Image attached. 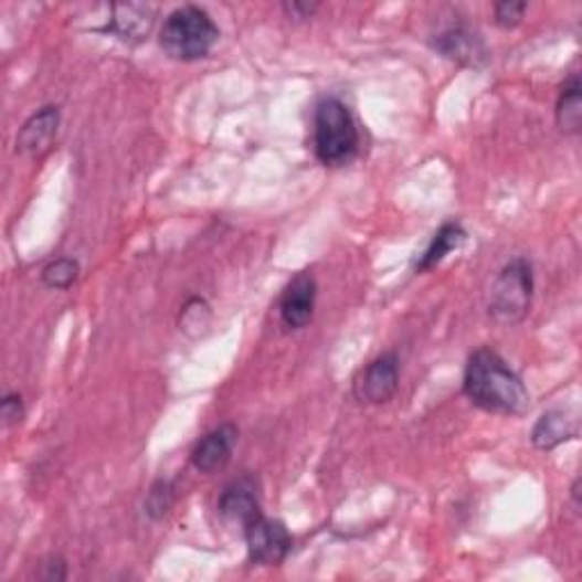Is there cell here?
Instances as JSON below:
<instances>
[{
	"mask_svg": "<svg viewBox=\"0 0 582 582\" xmlns=\"http://www.w3.org/2000/svg\"><path fill=\"white\" fill-rule=\"evenodd\" d=\"M462 390L476 408L491 414L519 416L530 408V394L519 373L487 346L469 356Z\"/></svg>",
	"mask_w": 582,
	"mask_h": 582,
	"instance_id": "cell-1",
	"label": "cell"
},
{
	"mask_svg": "<svg viewBox=\"0 0 582 582\" xmlns=\"http://www.w3.org/2000/svg\"><path fill=\"white\" fill-rule=\"evenodd\" d=\"M360 130L351 109L335 96H326L315 107V155L324 167L337 169L356 160Z\"/></svg>",
	"mask_w": 582,
	"mask_h": 582,
	"instance_id": "cell-2",
	"label": "cell"
},
{
	"mask_svg": "<svg viewBox=\"0 0 582 582\" xmlns=\"http://www.w3.org/2000/svg\"><path fill=\"white\" fill-rule=\"evenodd\" d=\"M219 36L216 23L203 8L182 6L165 19L160 46L176 62H199L212 53Z\"/></svg>",
	"mask_w": 582,
	"mask_h": 582,
	"instance_id": "cell-3",
	"label": "cell"
},
{
	"mask_svg": "<svg viewBox=\"0 0 582 582\" xmlns=\"http://www.w3.org/2000/svg\"><path fill=\"white\" fill-rule=\"evenodd\" d=\"M535 276L526 257H515L498 271L487 296V315L498 326L521 324L532 305Z\"/></svg>",
	"mask_w": 582,
	"mask_h": 582,
	"instance_id": "cell-4",
	"label": "cell"
},
{
	"mask_svg": "<svg viewBox=\"0 0 582 582\" xmlns=\"http://www.w3.org/2000/svg\"><path fill=\"white\" fill-rule=\"evenodd\" d=\"M244 532L253 564L278 567L287 560L292 551V535L283 521L257 515L244 526Z\"/></svg>",
	"mask_w": 582,
	"mask_h": 582,
	"instance_id": "cell-5",
	"label": "cell"
},
{
	"mask_svg": "<svg viewBox=\"0 0 582 582\" xmlns=\"http://www.w3.org/2000/svg\"><path fill=\"white\" fill-rule=\"evenodd\" d=\"M401 382V369L396 353H382L371 360L353 380V394L360 403L384 405L390 403Z\"/></svg>",
	"mask_w": 582,
	"mask_h": 582,
	"instance_id": "cell-6",
	"label": "cell"
},
{
	"mask_svg": "<svg viewBox=\"0 0 582 582\" xmlns=\"http://www.w3.org/2000/svg\"><path fill=\"white\" fill-rule=\"evenodd\" d=\"M317 305V281L309 271L296 274L281 296V319L289 330L305 328L315 317Z\"/></svg>",
	"mask_w": 582,
	"mask_h": 582,
	"instance_id": "cell-7",
	"label": "cell"
},
{
	"mask_svg": "<svg viewBox=\"0 0 582 582\" xmlns=\"http://www.w3.org/2000/svg\"><path fill=\"white\" fill-rule=\"evenodd\" d=\"M240 442L237 425L223 423L219 428L210 431L205 437H201L191 451V464L193 469L201 474H212L230 462L232 451H235Z\"/></svg>",
	"mask_w": 582,
	"mask_h": 582,
	"instance_id": "cell-8",
	"label": "cell"
},
{
	"mask_svg": "<svg viewBox=\"0 0 582 582\" xmlns=\"http://www.w3.org/2000/svg\"><path fill=\"white\" fill-rule=\"evenodd\" d=\"M57 128H60L57 105H44L42 109H36L17 135V152L25 155V158H39V155H44L53 146Z\"/></svg>",
	"mask_w": 582,
	"mask_h": 582,
	"instance_id": "cell-9",
	"label": "cell"
},
{
	"mask_svg": "<svg viewBox=\"0 0 582 582\" xmlns=\"http://www.w3.org/2000/svg\"><path fill=\"white\" fill-rule=\"evenodd\" d=\"M433 49L440 51L444 57L462 64V66H483L489 60V51L483 39L467 30V28H448L433 39Z\"/></svg>",
	"mask_w": 582,
	"mask_h": 582,
	"instance_id": "cell-10",
	"label": "cell"
},
{
	"mask_svg": "<svg viewBox=\"0 0 582 582\" xmlns=\"http://www.w3.org/2000/svg\"><path fill=\"white\" fill-rule=\"evenodd\" d=\"M216 508H219V515L230 521H240L244 526L253 521L257 515H262L255 480L244 476L240 480H232L230 485H225L219 496Z\"/></svg>",
	"mask_w": 582,
	"mask_h": 582,
	"instance_id": "cell-11",
	"label": "cell"
},
{
	"mask_svg": "<svg viewBox=\"0 0 582 582\" xmlns=\"http://www.w3.org/2000/svg\"><path fill=\"white\" fill-rule=\"evenodd\" d=\"M112 19L107 21L105 32L116 34L128 44L144 42L155 23V8L144 3H124L112 8Z\"/></svg>",
	"mask_w": 582,
	"mask_h": 582,
	"instance_id": "cell-12",
	"label": "cell"
},
{
	"mask_svg": "<svg viewBox=\"0 0 582 582\" xmlns=\"http://www.w3.org/2000/svg\"><path fill=\"white\" fill-rule=\"evenodd\" d=\"M578 419L569 416L564 410H551L539 416L535 423L530 442L539 451H553L560 444L578 437Z\"/></svg>",
	"mask_w": 582,
	"mask_h": 582,
	"instance_id": "cell-13",
	"label": "cell"
},
{
	"mask_svg": "<svg viewBox=\"0 0 582 582\" xmlns=\"http://www.w3.org/2000/svg\"><path fill=\"white\" fill-rule=\"evenodd\" d=\"M464 240H467V230L462 227V223H457V221L444 223L435 232V237L428 244V248H425L421 253V257L416 260V264H414L416 274H425V271H431V268L440 266L453 251H457L462 246Z\"/></svg>",
	"mask_w": 582,
	"mask_h": 582,
	"instance_id": "cell-14",
	"label": "cell"
},
{
	"mask_svg": "<svg viewBox=\"0 0 582 582\" xmlns=\"http://www.w3.org/2000/svg\"><path fill=\"white\" fill-rule=\"evenodd\" d=\"M555 121L564 135H580V128H582V85H580V77L575 73L560 87V96H558V105H555Z\"/></svg>",
	"mask_w": 582,
	"mask_h": 582,
	"instance_id": "cell-15",
	"label": "cell"
},
{
	"mask_svg": "<svg viewBox=\"0 0 582 582\" xmlns=\"http://www.w3.org/2000/svg\"><path fill=\"white\" fill-rule=\"evenodd\" d=\"M173 502H176V485L162 478L148 489L146 500H144V512L148 519L160 521L171 512Z\"/></svg>",
	"mask_w": 582,
	"mask_h": 582,
	"instance_id": "cell-16",
	"label": "cell"
},
{
	"mask_svg": "<svg viewBox=\"0 0 582 582\" xmlns=\"http://www.w3.org/2000/svg\"><path fill=\"white\" fill-rule=\"evenodd\" d=\"M77 274H81V264L71 257H57L42 268V283L49 289L66 292L77 281Z\"/></svg>",
	"mask_w": 582,
	"mask_h": 582,
	"instance_id": "cell-17",
	"label": "cell"
},
{
	"mask_svg": "<svg viewBox=\"0 0 582 582\" xmlns=\"http://www.w3.org/2000/svg\"><path fill=\"white\" fill-rule=\"evenodd\" d=\"M212 313H210V305L203 298H191L184 307H182V317H180V330L189 332L197 330V337L201 335L203 328L210 326Z\"/></svg>",
	"mask_w": 582,
	"mask_h": 582,
	"instance_id": "cell-18",
	"label": "cell"
},
{
	"mask_svg": "<svg viewBox=\"0 0 582 582\" xmlns=\"http://www.w3.org/2000/svg\"><path fill=\"white\" fill-rule=\"evenodd\" d=\"M528 6L521 0H502V3L494 6V23L502 30H515L526 14Z\"/></svg>",
	"mask_w": 582,
	"mask_h": 582,
	"instance_id": "cell-19",
	"label": "cell"
},
{
	"mask_svg": "<svg viewBox=\"0 0 582 582\" xmlns=\"http://www.w3.org/2000/svg\"><path fill=\"white\" fill-rule=\"evenodd\" d=\"M23 416H25V405H23L21 394L17 392L6 394L3 401H0V419H3L6 428H12V425L21 423Z\"/></svg>",
	"mask_w": 582,
	"mask_h": 582,
	"instance_id": "cell-20",
	"label": "cell"
},
{
	"mask_svg": "<svg viewBox=\"0 0 582 582\" xmlns=\"http://www.w3.org/2000/svg\"><path fill=\"white\" fill-rule=\"evenodd\" d=\"M283 8L292 19H313L319 10V3H300V0H294V3H285Z\"/></svg>",
	"mask_w": 582,
	"mask_h": 582,
	"instance_id": "cell-21",
	"label": "cell"
},
{
	"mask_svg": "<svg viewBox=\"0 0 582 582\" xmlns=\"http://www.w3.org/2000/svg\"><path fill=\"white\" fill-rule=\"evenodd\" d=\"M44 567H46V571H44V580H55V582H60V580L66 578V562H64V560L53 558V560H49V564H44Z\"/></svg>",
	"mask_w": 582,
	"mask_h": 582,
	"instance_id": "cell-22",
	"label": "cell"
},
{
	"mask_svg": "<svg viewBox=\"0 0 582 582\" xmlns=\"http://www.w3.org/2000/svg\"><path fill=\"white\" fill-rule=\"evenodd\" d=\"M571 498H573V502H575V508H580V480L573 483V487H571Z\"/></svg>",
	"mask_w": 582,
	"mask_h": 582,
	"instance_id": "cell-23",
	"label": "cell"
}]
</instances>
